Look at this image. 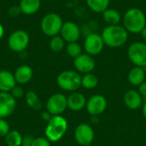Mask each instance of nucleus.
<instances>
[{"label":"nucleus","mask_w":146,"mask_h":146,"mask_svg":"<svg viewBox=\"0 0 146 146\" xmlns=\"http://www.w3.org/2000/svg\"><path fill=\"white\" fill-rule=\"evenodd\" d=\"M104 44L111 48H118L126 44L128 38V32L120 25L107 26L101 34Z\"/></svg>","instance_id":"1"},{"label":"nucleus","mask_w":146,"mask_h":146,"mask_svg":"<svg viewBox=\"0 0 146 146\" xmlns=\"http://www.w3.org/2000/svg\"><path fill=\"white\" fill-rule=\"evenodd\" d=\"M123 27L128 33L138 34L146 26V16L139 8H131L123 15Z\"/></svg>","instance_id":"2"},{"label":"nucleus","mask_w":146,"mask_h":146,"mask_svg":"<svg viewBox=\"0 0 146 146\" xmlns=\"http://www.w3.org/2000/svg\"><path fill=\"white\" fill-rule=\"evenodd\" d=\"M68 130V121L62 115H53L45 128V136L50 142L59 141Z\"/></svg>","instance_id":"3"},{"label":"nucleus","mask_w":146,"mask_h":146,"mask_svg":"<svg viewBox=\"0 0 146 146\" xmlns=\"http://www.w3.org/2000/svg\"><path fill=\"white\" fill-rule=\"evenodd\" d=\"M82 77L76 71L66 70L60 73L56 78L58 86L68 92H74L81 86Z\"/></svg>","instance_id":"4"},{"label":"nucleus","mask_w":146,"mask_h":146,"mask_svg":"<svg viewBox=\"0 0 146 146\" xmlns=\"http://www.w3.org/2000/svg\"><path fill=\"white\" fill-rule=\"evenodd\" d=\"M63 21L56 13H48L41 20L40 28L43 33L48 37H53L60 33Z\"/></svg>","instance_id":"5"},{"label":"nucleus","mask_w":146,"mask_h":146,"mask_svg":"<svg viewBox=\"0 0 146 146\" xmlns=\"http://www.w3.org/2000/svg\"><path fill=\"white\" fill-rule=\"evenodd\" d=\"M30 42L29 34L21 29L15 30L8 38V46L14 52H23Z\"/></svg>","instance_id":"6"},{"label":"nucleus","mask_w":146,"mask_h":146,"mask_svg":"<svg viewBox=\"0 0 146 146\" xmlns=\"http://www.w3.org/2000/svg\"><path fill=\"white\" fill-rule=\"evenodd\" d=\"M130 61L140 68L146 67V44L143 42H134L130 44L127 50Z\"/></svg>","instance_id":"7"},{"label":"nucleus","mask_w":146,"mask_h":146,"mask_svg":"<svg viewBox=\"0 0 146 146\" xmlns=\"http://www.w3.org/2000/svg\"><path fill=\"white\" fill-rule=\"evenodd\" d=\"M68 108V99L62 93L50 96L46 103V110L52 115H61Z\"/></svg>","instance_id":"8"},{"label":"nucleus","mask_w":146,"mask_h":146,"mask_svg":"<svg viewBox=\"0 0 146 146\" xmlns=\"http://www.w3.org/2000/svg\"><path fill=\"white\" fill-rule=\"evenodd\" d=\"M104 45L102 36L96 33H89L84 41V49L86 54L92 56L99 54L103 50Z\"/></svg>","instance_id":"9"},{"label":"nucleus","mask_w":146,"mask_h":146,"mask_svg":"<svg viewBox=\"0 0 146 146\" xmlns=\"http://www.w3.org/2000/svg\"><path fill=\"white\" fill-rule=\"evenodd\" d=\"M86 110L92 116H98L103 114L107 108V100L105 97L100 94L94 95L86 102Z\"/></svg>","instance_id":"10"},{"label":"nucleus","mask_w":146,"mask_h":146,"mask_svg":"<svg viewBox=\"0 0 146 146\" xmlns=\"http://www.w3.org/2000/svg\"><path fill=\"white\" fill-rule=\"evenodd\" d=\"M74 138L80 145H90L94 139V131L88 124H80L74 131Z\"/></svg>","instance_id":"11"},{"label":"nucleus","mask_w":146,"mask_h":146,"mask_svg":"<svg viewBox=\"0 0 146 146\" xmlns=\"http://www.w3.org/2000/svg\"><path fill=\"white\" fill-rule=\"evenodd\" d=\"M60 34L65 42L73 43L77 42L80 39L81 32L76 23L73 21H66L63 22Z\"/></svg>","instance_id":"12"},{"label":"nucleus","mask_w":146,"mask_h":146,"mask_svg":"<svg viewBox=\"0 0 146 146\" xmlns=\"http://www.w3.org/2000/svg\"><path fill=\"white\" fill-rule=\"evenodd\" d=\"M16 106L15 98L9 92H0V118L9 116Z\"/></svg>","instance_id":"13"},{"label":"nucleus","mask_w":146,"mask_h":146,"mask_svg":"<svg viewBox=\"0 0 146 146\" xmlns=\"http://www.w3.org/2000/svg\"><path fill=\"white\" fill-rule=\"evenodd\" d=\"M74 66L77 71L83 74L92 73L95 68V61L92 56L88 54H80L74 58Z\"/></svg>","instance_id":"14"},{"label":"nucleus","mask_w":146,"mask_h":146,"mask_svg":"<svg viewBox=\"0 0 146 146\" xmlns=\"http://www.w3.org/2000/svg\"><path fill=\"white\" fill-rule=\"evenodd\" d=\"M16 86L14 74L8 70H0V92H10Z\"/></svg>","instance_id":"15"},{"label":"nucleus","mask_w":146,"mask_h":146,"mask_svg":"<svg viewBox=\"0 0 146 146\" xmlns=\"http://www.w3.org/2000/svg\"><path fill=\"white\" fill-rule=\"evenodd\" d=\"M33 75V68L28 65H21L19 66L14 74L15 79L16 80V83L20 85H24L28 83Z\"/></svg>","instance_id":"16"},{"label":"nucleus","mask_w":146,"mask_h":146,"mask_svg":"<svg viewBox=\"0 0 146 146\" xmlns=\"http://www.w3.org/2000/svg\"><path fill=\"white\" fill-rule=\"evenodd\" d=\"M125 105L131 110H137L142 105L143 98L139 92L135 90L127 91L123 98Z\"/></svg>","instance_id":"17"},{"label":"nucleus","mask_w":146,"mask_h":146,"mask_svg":"<svg viewBox=\"0 0 146 146\" xmlns=\"http://www.w3.org/2000/svg\"><path fill=\"white\" fill-rule=\"evenodd\" d=\"M68 99V108L73 111H80L86 105V99L85 96L80 92L71 93Z\"/></svg>","instance_id":"18"},{"label":"nucleus","mask_w":146,"mask_h":146,"mask_svg":"<svg viewBox=\"0 0 146 146\" xmlns=\"http://www.w3.org/2000/svg\"><path fill=\"white\" fill-rule=\"evenodd\" d=\"M41 6V0H21L19 7L22 14L27 15H34Z\"/></svg>","instance_id":"19"},{"label":"nucleus","mask_w":146,"mask_h":146,"mask_svg":"<svg viewBox=\"0 0 146 146\" xmlns=\"http://www.w3.org/2000/svg\"><path fill=\"white\" fill-rule=\"evenodd\" d=\"M145 72L143 68L134 67L133 68L128 74V81L133 86H140L145 82Z\"/></svg>","instance_id":"20"},{"label":"nucleus","mask_w":146,"mask_h":146,"mask_svg":"<svg viewBox=\"0 0 146 146\" xmlns=\"http://www.w3.org/2000/svg\"><path fill=\"white\" fill-rule=\"evenodd\" d=\"M103 19L105 23L108 24V26H114V25H119L121 17L119 13L115 9H107L103 13Z\"/></svg>","instance_id":"21"},{"label":"nucleus","mask_w":146,"mask_h":146,"mask_svg":"<svg viewBox=\"0 0 146 146\" xmlns=\"http://www.w3.org/2000/svg\"><path fill=\"white\" fill-rule=\"evenodd\" d=\"M110 0H86L88 8L95 13H103L109 8Z\"/></svg>","instance_id":"22"},{"label":"nucleus","mask_w":146,"mask_h":146,"mask_svg":"<svg viewBox=\"0 0 146 146\" xmlns=\"http://www.w3.org/2000/svg\"><path fill=\"white\" fill-rule=\"evenodd\" d=\"M23 137L17 130L9 131L5 136V142L8 146H21Z\"/></svg>","instance_id":"23"},{"label":"nucleus","mask_w":146,"mask_h":146,"mask_svg":"<svg viewBox=\"0 0 146 146\" xmlns=\"http://www.w3.org/2000/svg\"><path fill=\"white\" fill-rule=\"evenodd\" d=\"M26 102H27V105L34 110H38L42 107V103H41L38 96L37 95V93L35 92H33V91H29L27 93Z\"/></svg>","instance_id":"24"},{"label":"nucleus","mask_w":146,"mask_h":146,"mask_svg":"<svg viewBox=\"0 0 146 146\" xmlns=\"http://www.w3.org/2000/svg\"><path fill=\"white\" fill-rule=\"evenodd\" d=\"M98 84V77L92 73L86 74L81 79V86L86 89H93L97 87Z\"/></svg>","instance_id":"25"},{"label":"nucleus","mask_w":146,"mask_h":146,"mask_svg":"<svg viewBox=\"0 0 146 146\" xmlns=\"http://www.w3.org/2000/svg\"><path fill=\"white\" fill-rule=\"evenodd\" d=\"M65 47V41L61 35H56L51 37L50 41V48L54 52H60Z\"/></svg>","instance_id":"26"},{"label":"nucleus","mask_w":146,"mask_h":146,"mask_svg":"<svg viewBox=\"0 0 146 146\" xmlns=\"http://www.w3.org/2000/svg\"><path fill=\"white\" fill-rule=\"evenodd\" d=\"M66 51L67 54L71 56V57H77L80 54H82V48L80 44L77 42H73V43H68L67 47H66Z\"/></svg>","instance_id":"27"},{"label":"nucleus","mask_w":146,"mask_h":146,"mask_svg":"<svg viewBox=\"0 0 146 146\" xmlns=\"http://www.w3.org/2000/svg\"><path fill=\"white\" fill-rule=\"evenodd\" d=\"M9 125L3 118H0V137H5L9 133Z\"/></svg>","instance_id":"28"},{"label":"nucleus","mask_w":146,"mask_h":146,"mask_svg":"<svg viewBox=\"0 0 146 146\" xmlns=\"http://www.w3.org/2000/svg\"><path fill=\"white\" fill-rule=\"evenodd\" d=\"M32 146H50V141L45 137H39L34 139Z\"/></svg>","instance_id":"29"},{"label":"nucleus","mask_w":146,"mask_h":146,"mask_svg":"<svg viewBox=\"0 0 146 146\" xmlns=\"http://www.w3.org/2000/svg\"><path fill=\"white\" fill-rule=\"evenodd\" d=\"M15 99L16 98H21L22 96H23V89L21 87V86H15L11 91H10V92H9Z\"/></svg>","instance_id":"30"},{"label":"nucleus","mask_w":146,"mask_h":146,"mask_svg":"<svg viewBox=\"0 0 146 146\" xmlns=\"http://www.w3.org/2000/svg\"><path fill=\"white\" fill-rule=\"evenodd\" d=\"M21 13V11L19 6H11L8 10V14L10 17H17Z\"/></svg>","instance_id":"31"},{"label":"nucleus","mask_w":146,"mask_h":146,"mask_svg":"<svg viewBox=\"0 0 146 146\" xmlns=\"http://www.w3.org/2000/svg\"><path fill=\"white\" fill-rule=\"evenodd\" d=\"M33 140H34V139L32 136L27 135V136L23 137V139H22V145L21 146H32Z\"/></svg>","instance_id":"32"},{"label":"nucleus","mask_w":146,"mask_h":146,"mask_svg":"<svg viewBox=\"0 0 146 146\" xmlns=\"http://www.w3.org/2000/svg\"><path fill=\"white\" fill-rule=\"evenodd\" d=\"M139 92L142 96V98H145L146 99V82L142 83L139 86Z\"/></svg>","instance_id":"33"},{"label":"nucleus","mask_w":146,"mask_h":146,"mask_svg":"<svg viewBox=\"0 0 146 146\" xmlns=\"http://www.w3.org/2000/svg\"><path fill=\"white\" fill-rule=\"evenodd\" d=\"M53 115L50 114V113H49L48 111H44V112H43L42 114H41V117H42V119L44 120V121H49L50 119H51V117H52Z\"/></svg>","instance_id":"34"},{"label":"nucleus","mask_w":146,"mask_h":146,"mask_svg":"<svg viewBox=\"0 0 146 146\" xmlns=\"http://www.w3.org/2000/svg\"><path fill=\"white\" fill-rule=\"evenodd\" d=\"M3 34H4V28H3V25L0 23V40H1L2 38L3 37Z\"/></svg>","instance_id":"35"},{"label":"nucleus","mask_w":146,"mask_h":146,"mask_svg":"<svg viewBox=\"0 0 146 146\" xmlns=\"http://www.w3.org/2000/svg\"><path fill=\"white\" fill-rule=\"evenodd\" d=\"M141 33L142 38H144V39L146 41V26L144 27V29L141 31V33Z\"/></svg>","instance_id":"36"},{"label":"nucleus","mask_w":146,"mask_h":146,"mask_svg":"<svg viewBox=\"0 0 146 146\" xmlns=\"http://www.w3.org/2000/svg\"><path fill=\"white\" fill-rule=\"evenodd\" d=\"M143 115H144L145 118L146 119V100L145 101L144 104H143Z\"/></svg>","instance_id":"37"},{"label":"nucleus","mask_w":146,"mask_h":146,"mask_svg":"<svg viewBox=\"0 0 146 146\" xmlns=\"http://www.w3.org/2000/svg\"><path fill=\"white\" fill-rule=\"evenodd\" d=\"M86 146H90V145H86Z\"/></svg>","instance_id":"38"}]
</instances>
